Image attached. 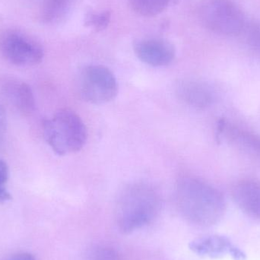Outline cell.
Wrapping results in <instances>:
<instances>
[{"label": "cell", "instance_id": "6da1fadb", "mask_svg": "<svg viewBox=\"0 0 260 260\" xmlns=\"http://www.w3.org/2000/svg\"><path fill=\"white\" fill-rule=\"evenodd\" d=\"M175 200L182 215L197 225H214L221 219L225 211V202L221 192L195 177H185L178 180Z\"/></svg>", "mask_w": 260, "mask_h": 260}, {"label": "cell", "instance_id": "7a4b0ae2", "mask_svg": "<svg viewBox=\"0 0 260 260\" xmlns=\"http://www.w3.org/2000/svg\"><path fill=\"white\" fill-rule=\"evenodd\" d=\"M160 196L151 185L133 183L123 188L116 206L117 224L122 232L131 233L151 223L160 210Z\"/></svg>", "mask_w": 260, "mask_h": 260}, {"label": "cell", "instance_id": "3957f363", "mask_svg": "<svg viewBox=\"0 0 260 260\" xmlns=\"http://www.w3.org/2000/svg\"><path fill=\"white\" fill-rule=\"evenodd\" d=\"M43 131L46 142L58 155L80 151L88 138L83 120L69 109L59 110L53 118L44 120Z\"/></svg>", "mask_w": 260, "mask_h": 260}, {"label": "cell", "instance_id": "277c9868", "mask_svg": "<svg viewBox=\"0 0 260 260\" xmlns=\"http://www.w3.org/2000/svg\"><path fill=\"white\" fill-rule=\"evenodd\" d=\"M202 24L221 35H237L246 27L244 12L233 0H204L199 8Z\"/></svg>", "mask_w": 260, "mask_h": 260}, {"label": "cell", "instance_id": "5b68a950", "mask_svg": "<svg viewBox=\"0 0 260 260\" xmlns=\"http://www.w3.org/2000/svg\"><path fill=\"white\" fill-rule=\"evenodd\" d=\"M80 95L85 102L102 105L111 102L118 93V84L114 73L102 65L86 66L78 79Z\"/></svg>", "mask_w": 260, "mask_h": 260}, {"label": "cell", "instance_id": "8992f818", "mask_svg": "<svg viewBox=\"0 0 260 260\" xmlns=\"http://www.w3.org/2000/svg\"><path fill=\"white\" fill-rule=\"evenodd\" d=\"M0 53L6 60L20 67L39 64L44 56L39 42L22 32L13 30L0 35Z\"/></svg>", "mask_w": 260, "mask_h": 260}, {"label": "cell", "instance_id": "52a82bcc", "mask_svg": "<svg viewBox=\"0 0 260 260\" xmlns=\"http://www.w3.org/2000/svg\"><path fill=\"white\" fill-rule=\"evenodd\" d=\"M136 56L147 65L154 67L169 65L175 58L174 46L161 38L138 40L133 45Z\"/></svg>", "mask_w": 260, "mask_h": 260}, {"label": "cell", "instance_id": "ba28073f", "mask_svg": "<svg viewBox=\"0 0 260 260\" xmlns=\"http://www.w3.org/2000/svg\"><path fill=\"white\" fill-rule=\"evenodd\" d=\"M0 91L23 114L28 115L35 111V95L30 87L24 81L7 75L0 76Z\"/></svg>", "mask_w": 260, "mask_h": 260}, {"label": "cell", "instance_id": "9c48e42d", "mask_svg": "<svg viewBox=\"0 0 260 260\" xmlns=\"http://www.w3.org/2000/svg\"><path fill=\"white\" fill-rule=\"evenodd\" d=\"M189 248L200 256L220 258L230 255L235 260H245L246 255L224 236L209 235L191 241Z\"/></svg>", "mask_w": 260, "mask_h": 260}, {"label": "cell", "instance_id": "30bf717a", "mask_svg": "<svg viewBox=\"0 0 260 260\" xmlns=\"http://www.w3.org/2000/svg\"><path fill=\"white\" fill-rule=\"evenodd\" d=\"M175 92L183 103L199 109L207 108L213 102L210 87L199 81L180 80L176 85Z\"/></svg>", "mask_w": 260, "mask_h": 260}, {"label": "cell", "instance_id": "8fae6325", "mask_svg": "<svg viewBox=\"0 0 260 260\" xmlns=\"http://www.w3.org/2000/svg\"><path fill=\"white\" fill-rule=\"evenodd\" d=\"M232 197L244 213L260 219V182L248 180L239 182L232 189Z\"/></svg>", "mask_w": 260, "mask_h": 260}, {"label": "cell", "instance_id": "7c38bea8", "mask_svg": "<svg viewBox=\"0 0 260 260\" xmlns=\"http://www.w3.org/2000/svg\"><path fill=\"white\" fill-rule=\"evenodd\" d=\"M72 0H44L41 8V18L46 23L61 21L70 10Z\"/></svg>", "mask_w": 260, "mask_h": 260}, {"label": "cell", "instance_id": "4fadbf2b", "mask_svg": "<svg viewBox=\"0 0 260 260\" xmlns=\"http://www.w3.org/2000/svg\"><path fill=\"white\" fill-rule=\"evenodd\" d=\"M183 0H130L132 7L139 15L155 16L169 6L181 3Z\"/></svg>", "mask_w": 260, "mask_h": 260}, {"label": "cell", "instance_id": "5bb4252c", "mask_svg": "<svg viewBox=\"0 0 260 260\" xmlns=\"http://www.w3.org/2000/svg\"><path fill=\"white\" fill-rule=\"evenodd\" d=\"M111 13L110 11H94L87 12L84 19V24L96 32L105 30L111 22Z\"/></svg>", "mask_w": 260, "mask_h": 260}, {"label": "cell", "instance_id": "9a60e30c", "mask_svg": "<svg viewBox=\"0 0 260 260\" xmlns=\"http://www.w3.org/2000/svg\"><path fill=\"white\" fill-rule=\"evenodd\" d=\"M87 260H121L117 250L108 246H99L88 255Z\"/></svg>", "mask_w": 260, "mask_h": 260}, {"label": "cell", "instance_id": "2e32d148", "mask_svg": "<svg viewBox=\"0 0 260 260\" xmlns=\"http://www.w3.org/2000/svg\"><path fill=\"white\" fill-rule=\"evenodd\" d=\"M9 176V171L7 163L0 159V203L9 201L12 199V196L6 189Z\"/></svg>", "mask_w": 260, "mask_h": 260}, {"label": "cell", "instance_id": "e0dca14e", "mask_svg": "<svg viewBox=\"0 0 260 260\" xmlns=\"http://www.w3.org/2000/svg\"><path fill=\"white\" fill-rule=\"evenodd\" d=\"M244 30L248 34L249 40L253 45L260 47V24H253L250 27H245Z\"/></svg>", "mask_w": 260, "mask_h": 260}, {"label": "cell", "instance_id": "ac0fdd59", "mask_svg": "<svg viewBox=\"0 0 260 260\" xmlns=\"http://www.w3.org/2000/svg\"><path fill=\"white\" fill-rule=\"evenodd\" d=\"M7 126V119H6V111L0 105V141L3 139L6 131Z\"/></svg>", "mask_w": 260, "mask_h": 260}, {"label": "cell", "instance_id": "d6986e66", "mask_svg": "<svg viewBox=\"0 0 260 260\" xmlns=\"http://www.w3.org/2000/svg\"><path fill=\"white\" fill-rule=\"evenodd\" d=\"M8 260H35V259L30 253H21L11 256Z\"/></svg>", "mask_w": 260, "mask_h": 260}]
</instances>
